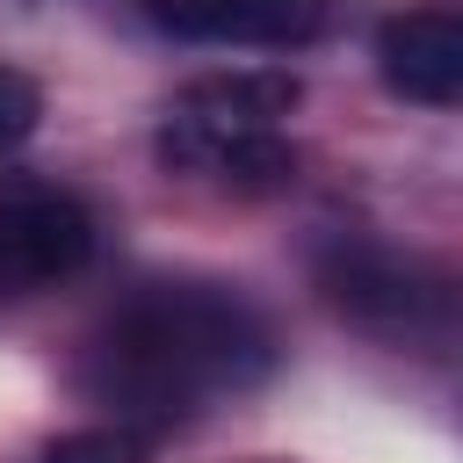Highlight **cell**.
<instances>
[{
	"label": "cell",
	"mask_w": 463,
	"mask_h": 463,
	"mask_svg": "<svg viewBox=\"0 0 463 463\" xmlns=\"http://www.w3.org/2000/svg\"><path fill=\"white\" fill-rule=\"evenodd\" d=\"M275 369V326L232 282H145L80 354V391L130 434H166L217 391H253Z\"/></svg>",
	"instance_id": "cell-1"
},
{
	"label": "cell",
	"mask_w": 463,
	"mask_h": 463,
	"mask_svg": "<svg viewBox=\"0 0 463 463\" xmlns=\"http://www.w3.org/2000/svg\"><path fill=\"white\" fill-rule=\"evenodd\" d=\"M297 101H304L297 72H275V65L203 72L166 101L152 152H159L166 174H188L203 188L275 195V188L297 181V145L282 137Z\"/></svg>",
	"instance_id": "cell-2"
},
{
	"label": "cell",
	"mask_w": 463,
	"mask_h": 463,
	"mask_svg": "<svg viewBox=\"0 0 463 463\" xmlns=\"http://www.w3.org/2000/svg\"><path fill=\"white\" fill-rule=\"evenodd\" d=\"M311 275H318L326 304H333L340 318H354L362 333H376V340L441 347V340L456 333V289H449V275H441L434 260H420V253H398V246H383V239H347V232H340L333 246H318Z\"/></svg>",
	"instance_id": "cell-3"
},
{
	"label": "cell",
	"mask_w": 463,
	"mask_h": 463,
	"mask_svg": "<svg viewBox=\"0 0 463 463\" xmlns=\"http://www.w3.org/2000/svg\"><path fill=\"white\" fill-rule=\"evenodd\" d=\"M94 253V217L51 181H0V304L80 275Z\"/></svg>",
	"instance_id": "cell-4"
},
{
	"label": "cell",
	"mask_w": 463,
	"mask_h": 463,
	"mask_svg": "<svg viewBox=\"0 0 463 463\" xmlns=\"http://www.w3.org/2000/svg\"><path fill=\"white\" fill-rule=\"evenodd\" d=\"M376 72L398 101L456 109L463 101V22L449 7H405L376 29Z\"/></svg>",
	"instance_id": "cell-5"
},
{
	"label": "cell",
	"mask_w": 463,
	"mask_h": 463,
	"mask_svg": "<svg viewBox=\"0 0 463 463\" xmlns=\"http://www.w3.org/2000/svg\"><path fill=\"white\" fill-rule=\"evenodd\" d=\"M145 14L166 36L188 43H260V51H289L311 43L333 14V0H145Z\"/></svg>",
	"instance_id": "cell-6"
},
{
	"label": "cell",
	"mask_w": 463,
	"mask_h": 463,
	"mask_svg": "<svg viewBox=\"0 0 463 463\" xmlns=\"http://www.w3.org/2000/svg\"><path fill=\"white\" fill-rule=\"evenodd\" d=\"M43 463H145V434L130 427H80L43 441Z\"/></svg>",
	"instance_id": "cell-7"
},
{
	"label": "cell",
	"mask_w": 463,
	"mask_h": 463,
	"mask_svg": "<svg viewBox=\"0 0 463 463\" xmlns=\"http://www.w3.org/2000/svg\"><path fill=\"white\" fill-rule=\"evenodd\" d=\"M43 123V87L22 65H0V152L29 145V130Z\"/></svg>",
	"instance_id": "cell-8"
}]
</instances>
